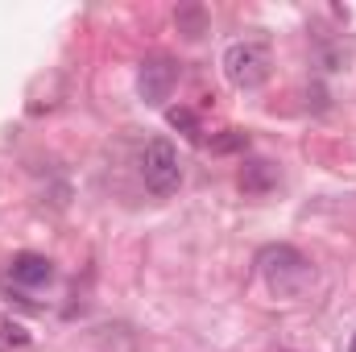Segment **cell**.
Listing matches in <instances>:
<instances>
[{
  "label": "cell",
  "mask_w": 356,
  "mask_h": 352,
  "mask_svg": "<svg viewBox=\"0 0 356 352\" xmlns=\"http://www.w3.org/2000/svg\"><path fill=\"white\" fill-rule=\"evenodd\" d=\"M220 67H224V79H228L232 88L257 91L269 79V71H273L269 42H261V38H241V42H232V46L224 50Z\"/></svg>",
  "instance_id": "obj_1"
},
{
  "label": "cell",
  "mask_w": 356,
  "mask_h": 352,
  "mask_svg": "<svg viewBox=\"0 0 356 352\" xmlns=\"http://www.w3.org/2000/svg\"><path fill=\"white\" fill-rule=\"evenodd\" d=\"M257 265H261L266 286L273 294H282V298L302 294L307 282H311V262H307L298 249H290V245H269L266 253L257 257Z\"/></svg>",
  "instance_id": "obj_2"
},
{
  "label": "cell",
  "mask_w": 356,
  "mask_h": 352,
  "mask_svg": "<svg viewBox=\"0 0 356 352\" xmlns=\"http://www.w3.org/2000/svg\"><path fill=\"white\" fill-rule=\"evenodd\" d=\"M141 178H145V186H149L158 199H166V195L178 191V182H182V162H178V150L166 137H154V141L141 150Z\"/></svg>",
  "instance_id": "obj_3"
},
{
  "label": "cell",
  "mask_w": 356,
  "mask_h": 352,
  "mask_svg": "<svg viewBox=\"0 0 356 352\" xmlns=\"http://www.w3.org/2000/svg\"><path fill=\"white\" fill-rule=\"evenodd\" d=\"M175 88H178V67L170 58H149V63H141L137 91H141L145 104H166Z\"/></svg>",
  "instance_id": "obj_4"
},
{
  "label": "cell",
  "mask_w": 356,
  "mask_h": 352,
  "mask_svg": "<svg viewBox=\"0 0 356 352\" xmlns=\"http://www.w3.org/2000/svg\"><path fill=\"white\" fill-rule=\"evenodd\" d=\"M8 282L21 286V290H42L54 282V262L42 257V253H17L8 265Z\"/></svg>",
  "instance_id": "obj_5"
},
{
  "label": "cell",
  "mask_w": 356,
  "mask_h": 352,
  "mask_svg": "<svg viewBox=\"0 0 356 352\" xmlns=\"http://www.w3.org/2000/svg\"><path fill=\"white\" fill-rule=\"evenodd\" d=\"M273 162H266V158H253L245 170H241V191L245 195H266L269 186H273Z\"/></svg>",
  "instance_id": "obj_6"
},
{
  "label": "cell",
  "mask_w": 356,
  "mask_h": 352,
  "mask_svg": "<svg viewBox=\"0 0 356 352\" xmlns=\"http://www.w3.org/2000/svg\"><path fill=\"white\" fill-rule=\"evenodd\" d=\"M249 150V133L245 129H220L211 137V154L216 158H228V154H245Z\"/></svg>",
  "instance_id": "obj_7"
},
{
  "label": "cell",
  "mask_w": 356,
  "mask_h": 352,
  "mask_svg": "<svg viewBox=\"0 0 356 352\" xmlns=\"http://www.w3.org/2000/svg\"><path fill=\"white\" fill-rule=\"evenodd\" d=\"M166 116H170V125H175V129H182L191 141H199V137H203V129H199V116H195L191 108H170Z\"/></svg>",
  "instance_id": "obj_8"
},
{
  "label": "cell",
  "mask_w": 356,
  "mask_h": 352,
  "mask_svg": "<svg viewBox=\"0 0 356 352\" xmlns=\"http://www.w3.org/2000/svg\"><path fill=\"white\" fill-rule=\"evenodd\" d=\"M178 25H186V38L203 33V8H178Z\"/></svg>",
  "instance_id": "obj_9"
},
{
  "label": "cell",
  "mask_w": 356,
  "mask_h": 352,
  "mask_svg": "<svg viewBox=\"0 0 356 352\" xmlns=\"http://www.w3.org/2000/svg\"><path fill=\"white\" fill-rule=\"evenodd\" d=\"M0 332H4V344H17V349H21V344H29V332H25L21 323H13V319H4V323H0Z\"/></svg>",
  "instance_id": "obj_10"
},
{
  "label": "cell",
  "mask_w": 356,
  "mask_h": 352,
  "mask_svg": "<svg viewBox=\"0 0 356 352\" xmlns=\"http://www.w3.org/2000/svg\"><path fill=\"white\" fill-rule=\"evenodd\" d=\"M348 352H356V336H353V344H348Z\"/></svg>",
  "instance_id": "obj_11"
}]
</instances>
